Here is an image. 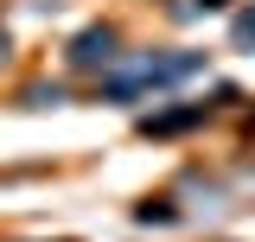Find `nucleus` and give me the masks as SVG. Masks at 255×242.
Returning a JSON list of instances; mask_svg holds the SVG:
<instances>
[{
  "label": "nucleus",
  "mask_w": 255,
  "mask_h": 242,
  "mask_svg": "<svg viewBox=\"0 0 255 242\" xmlns=\"http://www.w3.org/2000/svg\"><path fill=\"white\" fill-rule=\"evenodd\" d=\"M236 38H243V45H255V13H243V19H236Z\"/></svg>",
  "instance_id": "f03ea898"
},
{
  "label": "nucleus",
  "mask_w": 255,
  "mask_h": 242,
  "mask_svg": "<svg viewBox=\"0 0 255 242\" xmlns=\"http://www.w3.org/2000/svg\"><path fill=\"white\" fill-rule=\"evenodd\" d=\"M0 64H6V32H0Z\"/></svg>",
  "instance_id": "20e7f679"
},
{
  "label": "nucleus",
  "mask_w": 255,
  "mask_h": 242,
  "mask_svg": "<svg viewBox=\"0 0 255 242\" xmlns=\"http://www.w3.org/2000/svg\"><path fill=\"white\" fill-rule=\"evenodd\" d=\"M109 58H115V32L109 26L77 32V45H70V64H77V70H96V64H109Z\"/></svg>",
  "instance_id": "f257e3e1"
},
{
  "label": "nucleus",
  "mask_w": 255,
  "mask_h": 242,
  "mask_svg": "<svg viewBox=\"0 0 255 242\" xmlns=\"http://www.w3.org/2000/svg\"><path fill=\"white\" fill-rule=\"evenodd\" d=\"M198 6H211V13H217V6H230V0H198Z\"/></svg>",
  "instance_id": "7ed1b4c3"
}]
</instances>
